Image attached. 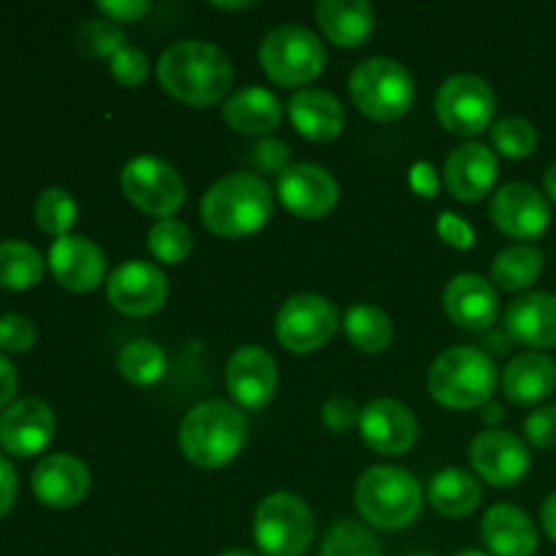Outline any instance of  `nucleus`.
<instances>
[{"label": "nucleus", "instance_id": "nucleus-1", "mask_svg": "<svg viewBox=\"0 0 556 556\" xmlns=\"http://www.w3.org/2000/svg\"><path fill=\"white\" fill-rule=\"evenodd\" d=\"M157 81L177 101L190 106H212L233 87L231 58L204 38H182L163 49L157 60Z\"/></svg>", "mask_w": 556, "mask_h": 556}, {"label": "nucleus", "instance_id": "nucleus-2", "mask_svg": "<svg viewBox=\"0 0 556 556\" xmlns=\"http://www.w3.org/2000/svg\"><path fill=\"white\" fill-rule=\"evenodd\" d=\"M275 212V195L264 177L226 174L201 199V220L215 237L244 239L258 233Z\"/></svg>", "mask_w": 556, "mask_h": 556}, {"label": "nucleus", "instance_id": "nucleus-3", "mask_svg": "<svg viewBox=\"0 0 556 556\" xmlns=\"http://www.w3.org/2000/svg\"><path fill=\"white\" fill-rule=\"evenodd\" d=\"M250 424L233 402L206 400L190 407L179 424V448L190 465L201 470L226 467L242 454Z\"/></svg>", "mask_w": 556, "mask_h": 556}, {"label": "nucleus", "instance_id": "nucleus-4", "mask_svg": "<svg viewBox=\"0 0 556 556\" xmlns=\"http://www.w3.org/2000/svg\"><path fill=\"white\" fill-rule=\"evenodd\" d=\"M429 394L448 410L486 407L497 391V364L476 345L445 348L427 375Z\"/></svg>", "mask_w": 556, "mask_h": 556}, {"label": "nucleus", "instance_id": "nucleus-5", "mask_svg": "<svg viewBox=\"0 0 556 556\" xmlns=\"http://www.w3.org/2000/svg\"><path fill=\"white\" fill-rule=\"evenodd\" d=\"M356 508L369 527L405 530L424 508V489L413 472L394 465H375L356 483Z\"/></svg>", "mask_w": 556, "mask_h": 556}, {"label": "nucleus", "instance_id": "nucleus-6", "mask_svg": "<svg viewBox=\"0 0 556 556\" xmlns=\"http://www.w3.org/2000/svg\"><path fill=\"white\" fill-rule=\"evenodd\" d=\"M351 98L356 109L378 123L405 117L416 101V79L394 58H367L353 68Z\"/></svg>", "mask_w": 556, "mask_h": 556}, {"label": "nucleus", "instance_id": "nucleus-7", "mask_svg": "<svg viewBox=\"0 0 556 556\" xmlns=\"http://www.w3.org/2000/svg\"><path fill=\"white\" fill-rule=\"evenodd\" d=\"M258 60L275 85L304 87L324 74L326 47L309 27L288 22L266 33Z\"/></svg>", "mask_w": 556, "mask_h": 556}, {"label": "nucleus", "instance_id": "nucleus-8", "mask_svg": "<svg viewBox=\"0 0 556 556\" xmlns=\"http://www.w3.org/2000/svg\"><path fill=\"white\" fill-rule=\"evenodd\" d=\"M253 538L264 556H302L315 541L313 510L299 494H269L255 508Z\"/></svg>", "mask_w": 556, "mask_h": 556}, {"label": "nucleus", "instance_id": "nucleus-9", "mask_svg": "<svg viewBox=\"0 0 556 556\" xmlns=\"http://www.w3.org/2000/svg\"><path fill=\"white\" fill-rule=\"evenodd\" d=\"M434 112L448 134L476 136L494 125L497 96L483 76L454 74L440 85Z\"/></svg>", "mask_w": 556, "mask_h": 556}, {"label": "nucleus", "instance_id": "nucleus-10", "mask_svg": "<svg viewBox=\"0 0 556 556\" xmlns=\"http://www.w3.org/2000/svg\"><path fill=\"white\" fill-rule=\"evenodd\" d=\"M340 329V309L320 293H296L286 299L275 318V337L286 351L315 353Z\"/></svg>", "mask_w": 556, "mask_h": 556}, {"label": "nucleus", "instance_id": "nucleus-11", "mask_svg": "<svg viewBox=\"0 0 556 556\" xmlns=\"http://www.w3.org/2000/svg\"><path fill=\"white\" fill-rule=\"evenodd\" d=\"M125 199L147 215L174 217L185 204V182L177 168L155 155H139L128 161L119 174Z\"/></svg>", "mask_w": 556, "mask_h": 556}, {"label": "nucleus", "instance_id": "nucleus-12", "mask_svg": "<svg viewBox=\"0 0 556 556\" xmlns=\"http://www.w3.org/2000/svg\"><path fill=\"white\" fill-rule=\"evenodd\" d=\"M489 215L505 237L519 239V244H532V239H541L552 226L546 193L527 182L503 185L489 201Z\"/></svg>", "mask_w": 556, "mask_h": 556}, {"label": "nucleus", "instance_id": "nucleus-13", "mask_svg": "<svg viewBox=\"0 0 556 556\" xmlns=\"http://www.w3.org/2000/svg\"><path fill=\"white\" fill-rule=\"evenodd\" d=\"M470 465L492 486L510 489L525 481L532 470V456L519 434L494 427L472 438Z\"/></svg>", "mask_w": 556, "mask_h": 556}, {"label": "nucleus", "instance_id": "nucleus-14", "mask_svg": "<svg viewBox=\"0 0 556 556\" xmlns=\"http://www.w3.org/2000/svg\"><path fill=\"white\" fill-rule=\"evenodd\" d=\"M106 299L117 313L130 318L155 315L168 299V280L150 261H125L109 275Z\"/></svg>", "mask_w": 556, "mask_h": 556}, {"label": "nucleus", "instance_id": "nucleus-15", "mask_svg": "<svg viewBox=\"0 0 556 556\" xmlns=\"http://www.w3.org/2000/svg\"><path fill=\"white\" fill-rule=\"evenodd\" d=\"M277 195L282 206L304 220H318L340 204V185L329 168L318 163H293L277 177Z\"/></svg>", "mask_w": 556, "mask_h": 556}, {"label": "nucleus", "instance_id": "nucleus-16", "mask_svg": "<svg viewBox=\"0 0 556 556\" xmlns=\"http://www.w3.org/2000/svg\"><path fill=\"white\" fill-rule=\"evenodd\" d=\"M280 386L275 356L261 345H244L231 353L226 364V389L233 405L242 410H261L269 405Z\"/></svg>", "mask_w": 556, "mask_h": 556}, {"label": "nucleus", "instance_id": "nucleus-17", "mask_svg": "<svg viewBox=\"0 0 556 556\" xmlns=\"http://www.w3.org/2000/svg\"><path fill=\"white\" fill-rule=\"evenodd\" d=\"M358 432L362 440L383 456H402L416 445L418 440V418L405 402L380 396L367 402L358 418Z\"/></svg>", "mask_w": 556, "mask_h": 556}, {"label": "nucleus", "instance_id": "nucleus-18", "mask_svg": "<svg viewBox=\"0 0 556 556\" xmlns=\"http://www.w3.org/2000/svg\"><path fill=\"white\" fill-rule=\"evenodd\" d=\"M54 438V413L52 407L36 396L16 400L0 413V445L5 454L36 456L52 443Z\"/></svg>", "mask_w": 556, "mask_h": 556}, {"label": "nucleus", "instance_id": "nucleus-19", "mask_svg": "<svg viewBox=\"0 0 556 556\" xmlns=\"http://www.w3.org/2000/svg\"><path fill=\"white\" fill-rule=\"evenodd\" d=\"M47 261L54 280L76 293L96 291L103 282V275H106V255H103V250L90 237H79V233L54 239Z\"/></svg>", "mask_w": 556, "mask_h": 556}, {"label": "nucleus", "instance_id": "nucleus-20", "mask_svg": "<svg viewBox=\"0 0 556 556\" xmlns=\"http://www.w3.org/2000/svg\"><path fill=\"white\" fill-rule=\"evenodd\" d=\"M445 315L465 331H486L492 329L500 315V296L492 280L481 275L451 277L443 293Z\"/></svg>", "mask_w": 556, "mask_h": 556}, {"label": "nucleus", "instance_id": "nucleus-21", "mask_svg": "<svg viewBox=\"0 0 556 556\" xmlns=\"http://www.w3.org/2000/svg\"><path fill=\"white\" fill-rule=\"evenodd\" d=\"M443 177L451 195L467 201V204L481 201L483 195L492 193L500 177L497 152H492V147L481 144V141H465L448 155Z\"/></svg>", "mask_w": 556, "mask_h": 556}, {"label": "nucleus", "instance_id": "nucleus-22", "mask_svg": "<svg viewBox=\"0 0 556 556\" xmlns=\"http://www.w3.org/2000/svg\"><path fill=\"white\" fill-rule=\"evenodd\" d=\"M33 492L49 508H74L90 492V467L74 454H49L33 470Z\"/></svg>", "mask_w": 556, "mask_h": 556}, {"label": "nucleus", "instance_id": "nucleus-23", "mask_svg": "<svg viewBox=\"0 0 556 556\" xmlns=\"http://www.w3.org/2000/svg\"><path fill=\"white\" fill-rule=\"evenodd\" d=\"M293 128L309 141H334L345 130V106L340 98L320 87H302L288 101Z\"/></svg>", "mask_w": 556, "mask_h": 556}, {"label": "nucleus", "instance_id": "nucleus-24", "mask_svg": "<svg viewBox=\"0 0 556 556\" xmlns=\"http://www.w3.org/2000/svg\"><path fill=\"white\" fill-rule=\"evenodd\" d=\"M505 331L527 348H556V296L532 291L521 293L505 309Z\"/></svg>", "mask_w": 556, "mask_h": 556}, {"label": "nucleus", "instance_id": "nucleus-25", "mask_svg": "<svg viewBox=\"0 0 556 556\" xmlns=\"http://www.w3.org/2000/svg\"><path fill=\"white\" fill-rule=\"evenodd\" d=\"M481 538L492 556H535L541 543L535 521L510 503H497L483 514Z\"/></svg>", "mask_w": 556, "mask_h": 556}, {"label": "nucleus", "instance_id": "nucleus-26", "mask_svg": "<svg viewBox=\"0 0 556 556\" xmlns=\"http://www.w3.org/2000/svg\"><path fill=\"white\" fill-rule=\"evenodd\" d=\"M223 119L228 128L242 136H266L282 123V103L266 87L248 85L226 98Z\"/></svg>", "mask_w": 556, "mask_h": 556}, {"label": "nucleus", "instance_id": "nucleus-27", "mask_svg": "<svg viewBox=\"0 0 556 556\" xmlns=\"http://www.w3.org/2000/svg\"><path fill=\"white\" fill-rule=\"evenodd\" d=\"M315 22L334 47L356 49L372 36L375 9L367 0H320Z\"/></svg>", "mask_w": 556, "mask_h": 556}, {"label": "nucleus", "instance_id": "nucleus-28", "mask_svg": "<svg viewBox=\"0 0 556 556\" xmlns=\"http://www.w3.org/2000/svg\"><path fill=\"white\" fill-rule=\"evenodd\" d=\"M503 391L516 405H535L556 391V362L541 351L519 353L503 369Z\"/></svg>", "mask_w": 556, "mask_h": 556}, {"label": "nucleus", "instance_id": "nucleus-29", "mask_svg": "<svg viewBox=\"0 0 556 556\" xmlns=\"http://www.w3.org/2000/svg\"><path fill=\"white\" fill-rule=\"evenodd\" d=\"M427 497L440 516L465 519L481 505L483 489L472 472L459 470V467H445L429 481Z\"/></svg>", "mask_w": 556, "mask_h": 556}, {"label": "nucleus", "instance_id": "nucleus-30", "mask_svg": "<svg viewBox=\"0 0 556 556\" xmlns=\"http://www.w3.org/2000/svg\"><path fill=\"white\" fill-rule=\"evenodd\" d=\"M543 264H546L543 250L535 248V244H514V248H505L492 261V286L510 293L527 291L543 275Z\"/></svg>", "mask_w": 556, "mask_h": 556}, {"label": "nucleus", "instance_id": "nucleus-31", "mask_svg": "<svg viewBox=\"0 0 556 556\" xmlns=\"http://www.w3.org/2000/svg\"><path fill=\"white\" fill-rule=\"evenodd\" d=\"M345 334L362 353H383L394 342V320L378 304L358 302L345 313Z\"/></svg>", "mask_w": 556, "mask_h": 556}, {"label": "nucleus", "instance_id": "nucleus-32", "mask_svg": "<svg viewBox=\"0 0 556 556\" xmlns=\"http://www.w3.org/2000/svg\"><path fill=\"white\" fill-rule=\"evenodd\" d=\"M43 266H47V261L33 244L20 242V239L0 242V288L27 291V288L41 282Z\"/></svg>", "mask_w": 556, "mask_h": 556}, {"label": "nucleus", "instance_id": "nucleus-33", "mask_svg": "<svg viewBox=\"0 0 556 556\" xmlns=\"http://www.w3.org/2000/svg\"><path fill=\"white\" fill-rule=\"evenodd\" d=\"M166 351L152 340H134L119 351L117 369L130 386H155L166 375Z\"/></svg>", "mask_w": 556, "mask_h": 556}, {"label": "nucleus", "instance_id": "nucleus-34", "mask_svg": "<svg viewBox=\"0 0 556 556\" xmlns=\"http://www.w3.org/2000/svg\"><path fill=\"white\" fill-rule=\"evenodd\" d=\"M318 556H383L378 535L356 519H340L324 535Z\"/></svg>", "mask_w": 556, "mask_h": 556}, {"label": "nucleus", "instance_id": "nucleus-35", "mask_svg": "<svg viewBox=\"0 0 556 556\" xmlns=\"http://www.w3.org/2000/svg\"><path fill=\"white\" fill-rule=\"evenodd\" d=\"M33 215H36L38 228L49 237L60 239L68 237L71 228H74L76 215H79V206H76L74 195L63 188H47L41 190V195L36 199L33 206Z\"/></svg>", "mask_w": 556, "mask_h": 556}, {"label": "nucleus", "instance_id": "nucleus-36", "mask_svg": "<svg viewBox=\"0 0 556 556\" xmlns=\"http://www.w3.org/2000/svg\"><path fill=\"white\" fill-rule=\"evenodd\" d=\"M147 248L163 264H182L193 250V231L177 217H163L147 231Z\"/></svg>", "mask_w": 556, "mask_h": 556}, {"label": "nucleus", "instance_id": "nucleus-37", "mask_svg": "<svg viewBox=\"0 0 556 556\" xmlns=\"http://www.w3.org/2000/svg\"><path fill=\"white\" fill-rule=\"evenodd\" d=\"M492 144L500 155L510 157V161H521L530 157L538 147V130L530 119L525 117H503L489 128Z\"/></svg>", "mask_w": 556, "mask_h": 556}, {"label": "nucleus", "instance_id": "nucleus-38", "mask_svg": "<svg viewBox=\"0 0 556 556\" xmlns=\"http://www.w3.org/2000/svg\"><path fill=\"white\" fill-rule=\"evenodd\" d=\"M79 43L92 58H114V52L125 47V33L114 20H85L79 27Z\"/></svg>", "mask_w": 556, "mask_h": 556}, {"label": "nucleus", "instance_id": "nucleus-39", "mask_svg": "<svg viewBox=\"0 0 556 556\" xmlns=\"http://www.w3.org/2000/svg\"><path fill=\"white\" fill-rule=\"evenodd\" d=\"M109 68L112 76L123 87H139L144 85V79L150 76V58L144 54V49L134 47V43H125L119 52H114V58L109 60Z\"/></svg>", "mask_w": 556, "mask_h": 556}, {"label": "nucleus", "instance_id": "nucleus-40", "mask_svg": "<svg viewBox=\"0 0 556 556\" xmlns=\"http://www.w3.org/2000/svg\"><path fill=\"white\" fill-rule=\"evenodd\" d=\"M36 342V324L22 313L0 315V348L9 353L30 351Z\"/></svg>", "mask_w": 556, "mask_h": 556}, {"label": "nucleus", "instance_id": "nucleus-41", "mask_svg": "<svg viewBox=\"0 0 556 556\" xmlns=\"http://www.w3.org/2000/svg\"><path fill=\"white\" fill-rule=\"evenodd\" d=\"M525 434L535 448H556V405H546L532 410L525 418Z\"/></svg>", "mask_w": 556, "mask_h": 556}, {"label": "nucleus", "instance_id": "nucleus-42", "mask_svg": "<svg viewBox=\"0 0 556 556\" xmlns=\"http://www.w3.org/2000/svg\"><path fill=\"white\" fill-rule=\"evenodd\" d=\"M253 161L261 172L277 174V177H280V174L291 166V147H288L286 141L266 136V139H261L258 144L253 147Z\"/></svg>", "mask_w": 556, "mask_h": 556}, {"label": "nucleus", "instance_id": "nucleus-43", "mask_svg": "<svg viewBox=\"0 0 556 556\" xmlns=\"http://www.w3.org/2000/svg\"><path fill=\"white\" fill-rule=\"evenodd\" d=\"M362 418V407L348 396H331L324 407H320V421L331 429V432H345V429L358 427Z\"/></svg>", "mask_w": 556, "mask_h": 556}, {"label": "nucleus", "instance_id": "nucleus-44", "mask_svg": "<svg viewBox=\"0 0 556 556\" xmlns=\"http://www.w3.org/2000/svg\"><path fill=\"white\" fill-rule=\"evenodd\" d=\"M438 233L443 242L454 244L456 250H470L476 244V231L465 217L454 215V212H440L438 217Z\"/></svg>", "mask_w": 556, "mask_h": 556}, {"label": "nucleus", "instance_id": "nucleus-45", "mask_svg": "<svg viewBox=\"0 0 556 556\" xmlns=\"http://www.w3.org/2000/svg\"><path fill=\"white\" fill-rule=\"evenodd\" d=\"M98 9L106 14V20L136 22L150 11V3H147V0H101Z\"/></svg>", "mask_w": 556, "mask_h": 556}, {"label": "nucleus", "instance_id": "nucleus-46", "mask_svg": "<svg viewBox=\"0 0 556 556\" xmlns=\"http://www.w3.org/2000/svg\"><path fill=\"white\" fill-rule=\"evenodd\" d=\"M16 500V470L3 454H0V519L14 508Z\"/></svg>", "mask_w": 556, "mask_h": 556}, {"label": "nucleus", "instance_id": "nucleus-47", "mask_svg": "<svg viewBox=\"0 0 556 556\" xmlns=\"http://www.w3.org/2000/svg\"><path fill=\"white\" fill-rule=\"evenodd\" d=\"M410 188L424 199H432L438 193V177H434V168L429 163H416L410 168Z\"/></svg>", "mask_w": 556, "mask_h": 556}, {"label": "nucleus", "instance_id": "nucleus-48", "mask_svg": "<svg viewBox=\"0 0 556 556\" xmlns=\"http://www.w3.org/2000/svg\"><path fill=\"white\" fill-rule=\"evenodd\" d=\"M16 386H20V378H16L14 364L0 353V407H5L11 400H14Z\"/></svg>", "mask_w": 556, "mask_h": 556}, {"label": "nucleus", "instance_id": "nucleus-49", "mask_svg": "<svg viewBox=\"0 0 556 556\" xmlns=\"http://www.w3.org/2000/svg\"><path fill=\"white\" fill-rule=\"evenodd\" d=\"M541 525H543V530H546V535L556 543V492L548 494L546 503H543Z\"/></svg>", "mask_w": 556, "mask_h": 556}, {"label": "nucleus", "instance_id": "nucleus-50", "mask_svg": "<svg viewBox=\"0 0 556 556\" xmlns=\"http://www.w3.org/2000/svg\"><path fill=\"white\" fill-rule=\"evenodd\" d=\"M483 421L486 424H503L505 421V407L500 405V402H489L486 407H483Z\"/></svg>", "mask_w": 556, "mask_h": 556}, {"label": "nucleus", "instance_id": "nucleus-51", "mask_svg": "<svg viewBox=\"0 0 556 556\" xmlns=\"http://www.w3.org/2000/svg\"><path fill=\"white\" fill-rule=\"evenodd\" d=\"M543 188H546V195L556 204V163L548 166L546 177H543Z\"/></svg>", "mask_w": 556, "mask_h": 556}, {"label": "nucleus", "instance_id": "nucleus-52", "mask_svg": "<svg viewBox=\"0 0 556 556\" xmlns=\"http://www.w3.org/2000/svg\"><path fill=\"white\" fill-rule=\"evenodd\" d=\"M486 342H492V351L494 353H500V356H503L505 351H508V342H510V337H508V331H505V337H500V334H489L486 337Z\"/></svg>", "mask_w": 556, "mask_h": 556}, {"label": "nucleus", "instance_id": "nucleus-53", "mask_svg": "<svg viewBox=\"0 0 556 556\" xmlns=\"http://www.w3.org/2000/svg\"><path fill=\"white\" fill-rule=\"evenodd\" d=\"M220 556H255L253 552H244V548H231V552L220 554Z\"/></svg>", "mask_w": 556, "mask_h": 556}, {"label": "nucleus", "instance_id": "nucleus-54", "mask_svg": "<svg viewBox=\"0 0 556 556\" xmlns=\"http://www.w3.org/2000/svg\"><path fill=\"white\" fill-rule=\"evenodd\" d=\"M217 9H248L250 3H215Z\"/></svg>", "mask_w": 556, "mask_h": 556}, {"label": "nucleus", "instance_id": "nucleus-55", "mask_svg": "<svg viewBox=\"0 0 556 556\" xmlns=\"http://www.w3.org/2000/svg\"><path fill=\"white\" fill-rule=\"evenodd\" d=\"M454 556H492V554L476 552V548H465V552H459V554H454Z\"/></svg>", "mask_w": 556, "mask_h": 556}, {"label": "nucleus", "instance_id": "nucleus-56", "mask_svg": "<svg viewBox=\"0 0 556 556\" xmlns=\"http://www.w3.org/2000/svg\"><path fill=\"white\" fill-rule=\"evenodd\" d=\"M402 556H434L432 552H410V554H402Z\"/></svg>", "mask_w": 556, "mask_h": 556}]
</instances>
